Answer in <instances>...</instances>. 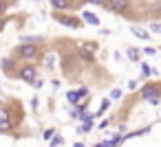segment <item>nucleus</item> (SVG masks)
Listing matches in <instances>:
<instances>
[{"label":"nucleus","mask_w":161,"mask_h":147,"mask_svg":"<svg viewBox=\"0 0 161 147\" xmlns=\"http://www.w3.org/2000/svg\"><path fill=\"white\" fill-rule=\"evenodd\" d=\"M88 5H104V0H86Z\"/></svg>","instance_id":"obj_23"},{"label":"nucleus","mask_w":161,"mask_h":147,"mask_svg":"<svg viewBox=\"0 0 161 147\" xmlns=\"http://www.w3.org/2000/svg\"><path fill=\"white\" fill-rule=\"evenodd\" d=\"M82 18H84V20L88 22V24H93V27H99V18H97L95 13H91V11H86V13H84Z\"/></svg>","instance_id":"obj_11"},{"label":"nucleus","mask_w":161,"mask_h":147,"mask_svg":"<svg viewBox=\"0 0 161 147\" xmlns=\"http://www.w3.org/2000/svg\"><path fill=\"white\" fill-rule=\"evenodd\" d=\"M88 94V88H80V90H71L69 94H66V99H69V103H77V101H82L84 97Z\"/></svg>","instance_id":"obj_6"},{"label":"nucleus","mask_w":161,"mask_h":147,"mask_svg":"<svg viewBox=\"0 0 161 147\" xmlns=\"http://www.w3.org/2000/svg\"><path fill=\"white\" fill-rule=\"evenodd\" d=\"M130 33L137 35L139 40H148V38H150V33H148L146 29H141V27H130Z\"/></svg>","instance_id":"obj_9"},{"label":"nucleus","mask_w":161,"mask_h":147,"mask_svg":"<svg viewBox=\"0 0 161 147\" xmlns=\"http://www.w3.org/2000/svg\"><path fill=\"white\" fill-rule=\"evenodd\" d=\"M141 75L143 77H150V75H154V68H150L148 64H141Z\"/></svg>","instance_id":"obj_15"},{"label":"nucleus","mask_w":161,"mask_h":147,"mask_svg":"<svg viewBox=\"0 0 161 147\" xmlns=\"http://www.w3.org/2000/svg\"><path fill=\"white\" fill-rule=\"evenodd\" d=\"M11 127H14V121H11L9 108H3V105H0V132H9Z\"/></svg>","instance_id":"obj_3"},{"label":"nucleus","mask_w":161,"mask_h":147,"mask_svg":"<svg viewBox=\"0 0 161 147\" xmlns=\"http://www.w3.org/2000/svg\"><path fill=\"white\" fill-rule=\"evenodd\" d=\"M51 7H53V9H60V11H64V9H69V7H71V0H51Z\"/></svg>","instance_id":"obj_10"},{"label":"nucleus","mask_w":161,"mask_h":147,"mask_svg":"<svg viewBox=\"0 0 161 147\" xmlns=\"http://www.w3.org/2000/svg\"><path fill=\"white\" fill-rule=\"evenodd\" d=\"M150 31H154V33H161V24H150Z\"/></svg>","instance_id":"obj_22"},{"label":"nucleus","mask_w":161,"mask_h":147,"mask_svg":"<svg viewBox=\"0 0 161 147\" xmlns=\"http://www.w3.org/2000/svg\"><path fill=\"white\" fill-rule=\"evenodd\" d=\"M18 77H20L22 81H27V84H33V81L38 79V70H36L33 66H22V68L18 70Z\"/></svg>","instance_id":"obj_4"},{"label":"nucleus","mask_w":161,"mask_h":147,"mask_svg":"<svg viewBox=\"0 0 161 147\" xmlns=\"http://www.w3.org/2000/svg\"><path fill=\"white\" fill-rule=\"evenodd\" d=\"M126 55H128V59H130V62H139V51H137V48H128V51H126Z\"/></svg>","instance_id":"obj_14"},{"label":"nucleus","mask_w":161,"mask_h":147,"mask_svg":"<svg viewBox=\"0 0 161 147\" xmlns=\"http://www.w3.org/2000/svg\"><path fill=\"white\" fill-rule=\"evenodd\" d=\"M58 22L64 24V27H69V29H80V27H82V22H80L77 18H73V16H60Z\"/></svg>","instance_id":"obj_7"},{"label":"nucleus","mask_w":161,"mask_h":147,"mask_svg":"<svg viewBox=\"0 0 161 147\" xmlns=\"http://www.w3.org/2000/svg\"><path fill=\"white\" fill-rule=\"evenodd\" d=\"M93 147H104V145H102V143H99V145H93Z\"/></svg>","instance_id":"obj_26"},{"label":"nucleus","mask_w":161,"mask_h":147,"mask_svg":"<svg viewBox=\"0 0 161 147\" xmlns=\"http://www.w3.org/2000/svg\"><path fill=\"white\" fill-rule=\"evenodd\" d=\"M42 55V51H40V44H33V42H25L22 46H18V51H16V57H20V59H38Z\"/></svg>","instance_id":"obj_1"},{"label":"nucleus","mask_w":161,"mask_h":147,"mask_svg":"<svg viewBox=\"0 0 161 147\" xmlns=\"http://www.w3.org/2000/svg\"><path fill=\"white\" fill-rule=\"evenodd\" d=\"M93 121H95V116H93V114H88V116L84 119V123H82L80 127H77V134H84V132H91V129L95 127V125H93Z\"/></svg>","instance_id":"obj_8"},{"label":"nucleus","mask_w":161,"mask_h":147,"mask_svg":"<svg viewBox=\"0 0 161 147\" xmlns=\"http://www.w3.org/2000/svg\"><path fill=\"white\" fill-rule=\"evenodd\" d=\"M130 0H104V7L108 9V11H113V13H128L130 11Z\"/></svg>","instance_id":"obj_2"},{"label":"nucleus","mask_w":161,"mask_h":147,"mask_svg":"<svg viewBox=\"0 0 161 147\" xmlns=\"http://www.w3.org/2000/svg\"><path fill=\"white\" fill-rule=\"evenodd\" d=\"M157 53V48H152V46H148L146 51H143V55H154Z\"/></svg>","instance_id":"obj_21"},{"label":"nucleus","mask_w":161,"mask_h":147,"mask_svg":"<svg viewBox=\"0 0 161 147\" xmlns=\"http://www.w3.org/2000/svg\"><path fill=\"white\" fill-rule=\"evenodd\" d=\"M14 64H16V62H14L11 57H5V59H3V70H5V73L14 70Z\"/></svg>","instance_id":"obj_13"},{"label":"nucleus","mask_w":161,"mask_h":147,"mask_svg":"<svg viewBox=\"0 0 161 147\" xmlns=\"http://www.w3.org/2000/svg\"><path fill=\"white\" fill-rule=\"evenodd\" d=\"M73 147H84V145H82V143H75V145H73Z\"/></svg>","instance_id":"obj_25"},{"label":"nucleus","mask_w":161,"mask_h":147,"mask_svg":"<svg viewBox=\"0 0 161 147\" xmlns=\"http://www.w3.org/2000/svg\"><path fill=\"white\" fill-rule=\"evenodd\" d=\"M119 97H121V90H119V88H115V90L110 92V99H113V101H117Z\"/></svg>","instance_id":"obj_20"},{"label":"nucleus","mask_w":161,"mask_h":147,"mask_svg":"<svg viewBox=\"0 0 161 147\" xmlns=\"http://www.w3.org/2000/svg\"><path fill=\"white\" fill-rule=\"evenodd\" d=\"M0 103H3V101H0Z\"/></svg>","instance_id":"obj_27"},{"label":"nucleus","mask_w":161,"mask_h":147,"mask_svg":"<svg viewBox=\"0 0 161 147\" xmlns=\"http://www.w3.org/2000/svg\"><path fill=\"white\" fill-rule=\"evenodd\" d=\"M80 57H82V59H86V62H93V53H88V51H84V48L80 51Z\"/></svg>","instance_id":"obj_18"},{"label":"nucleus","mask_w":161,"mask_h":147,"mask_svg":"<svg viewBox=\"0 0 161 147\" xmlns=\"http://www.w3.org/2000/svg\"><path fill=\"white\" fill-rule=\"evenodd\" d=\"M5 9H7V3H5V0H0V13H3Z\"/></svg>","instance_id":"obj_24"},{"label":"nucleus","mask_w":161,"mask_h":147,"mask_svg":"<svg viewBox=\"0 0 161 147\" xmlns=\"http://www.w3.org/2000/svg\"><path fill=\"white\" fill-rule=\"evenodd\" d=\"M121 140H124V136H119V134H117V136H113V138H108V140H104L102 145H104V147H117V145H119Z\"/></svg>","instance_id":"obj_12"},{"label":"nucleus","mask_w":161,"mask_h":147,"mask_svg":"<svg viewBox=\"0 0 161 147\" xmlns=\"http://www.w3.org/2000/svg\"><path fill=\"white\" fill-rule=\"evenodd\" d=\"M44 64H47V68H53V64H55V57H53V55H47Z\"/></svg>","instance_id":"obj_19"},{"label":"nucleus","mask_w":161,"mask_h":147,"mask_svg":"<svg viewBox=\"0 0 161 147\" xmlns=\"http://www.w3.org/2000/svg\"><path fill=\"white\" fill-rule=\"evenodd\" d=\"M108 108H110V99H104V101H102V108H99V112H97V114H93V116H99V114H104Z\"/></svg>","instance_id":"obj_16"},{"label":"nucleus","mask_w":161,"mask_h":147,"mask_svg":"<svg viewBox=\"0 0 161 147\" xmlns=\"http://www.w3.org/2000/svg\"><path fill=\"white\" fill-rule=\"evenodd\" d=\"M62 143H64L62 136H51V143H49V145H51V147H60Z\"/></svg>","instance_id":"obj_17"},{"label":"nucleus","mask_w":161,"mask_h":147,"mask_svg":"<svg viewBox=\"0 0 161 147\" xmlns=\"http://www.w3.org/2000/svg\"><path fill=\"white\" fill-rule=\"evenodd\" d=\"M159 94H161V86L159 84H146L141 88V97L143 99H159Z\"/></svg>","instance_id":"obj_5"}]
</instances>
